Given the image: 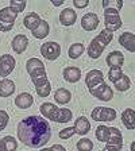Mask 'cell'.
Here are the masks:
<instances>
[{"instance_id":"484cf974","label":"cell","mask_w":135,"mask_h":151,"mask_svg":"<svg viewBox=\"0 0 135 151\" xmlns=\"http://www.w3.org/2000/svg\"><path fill=\"white\" fill-rule=\"evenodd\" d=\"M49 31H50V27H49V23L46 20H41L39 26L35 28L34 31H31L32 37L37 38V39H43L49 35Z\"/></svg>"},{"instance_id":"2e32d148","label":"cell","mask_w":135,"mask_h":151,"mask_svg":"<svg viewBox=\"0 0 135 151\" xmlns=\"http://www.w3.org/2000/svg\"><path fill=\"white\" fill-rule=\"evenodd\" d=\"M119 43L122 45L126 50L134 53L135 51V34L129 32V31L123 32V34L119 37Z\"/></svg>"},{"instance_id":"ba28073f","label":"cell","mask_w":135,"mask_h":151,"mask_svg":"<svg viewBox=\"0 0 135 151\" xmlns=\"http://www.w3.org/2000/svg\"><path fill=\"white\" fill-rule=\"evenodd\" d=\"M91 117L95 122H112L116 119V111L107 107H96L92 111Z\"/></svg>"},{"instance_id":"277c9868","label":"cell","mask_w":135,"mask_h":151,"mask_svg":"<svg viewBox=\"0 0 135 151\" xmlns=\"http://www.w3.org/2000/svg\"><path fill=\"white\" fill-rule=\"evenodd\" d=\"M96 138L100 142H104L105 145L123 146L122 132L116 127H107V126L97 127V129H96Z\"/></svg>"},{"instance_id":"4316f807","label":"cell","mask_w":135,"mask_h":151,"mask_svg":"<svg viewBox=\"0 0 135 151\" xmlns=\"http://www.w3.org/2000/svg\"><path fill=\"white\" fill-rule=\"evenodd\" d=\"M113 86L119 92H126V91H129L130 86H131V81H130V78L126 74H122V77H120L118 81L113 82Z\"/></svg>"},{"instance_id":"9a60e30c","label":"cell","mask_w":135,"mask_h":151,"mask_svg":"<svg viewBox=\"0 0 135 151\" xmlns=\"http://www.w3.org/2000/svg\"><path fill=\"white\" fill-rule=\"evenodd\" d=\"M27 45H28V39L26 35L23 34H19L16 35V37H14L12 39V49L14 51H15L16 54H22L26 51V49H27Z\"/></svg>"},{"instance_id":"7402d4cb","label":"cell","mask_w":135,"mask_h":151,"mask_svg":"<svg viewBox=\"0 0 135 151\" xmlns=\"http://www.w3.org/2000/svg\"><path fill=\"white\" fill-rule=\"evenodd\" d=\"M41 20L42 19L39 18V15H38L37 12H30L28 15L25 16V19H23V24H25V27L28 28L30 31H34L35 28L39 26Z\"/></svg>"},{"instance_id":"9c48e42d","label":"cell","mask_w":135,"mask_h":151,"mask_svg":"<svg viewBox=\"0 0 135 151\" xmlns=\"http://www.w3.org/2000/svg\"><path fill=\"white\" fill-rule=\"evenodd\" d=\"M41 54L49 61L57 60L61 54V46L57 42H46L41 46Z\"/></svg>"},{"instance_id":"d6a6232c","label":"cell","mask_w":135,"mask_h":151,"mask_svg":"<svg viewBox=\"0 0 135 151\" xmlns=\"http://www.w3.org/2000/svg\"><path fill=\"white\" fill-rule=\"evenodd\" d=\"M8 120H9L8 113H7L4 109H0V131H3V129L7 127Z\"/></svg>"},{"instance_id":"5bb4252c","label":"cell","mask_w":135,"mask_h":151,"mask_svg":"<svg viewBox=\"0 0 135 151\" xmlns=\"http://www.w3.org/2000/svg\"><path fill=\"white\" fill-rule=\"evenodd\" d=\"M32 84L35 85V89H37V93L39 97H47L51 92V85L49 82V80L46 78H39V80H34Z\"/></svg>"},{"instance_id":"5b68a950","label":"cell","mask_w":135,"mask_h":151,"mask_svg":"<svg viewBox=\"0 0 135 151\" xmlns=\"http://www.w3.org/2000/svg\"><path fill=\"white\" fill-rule=\"evenodd\" d=\"M104 24L108 31H116L122 27V18L115 7H108L104 9Z\"/></svg>"},{"instance_id":"8992f818","label":"cell","mask_w":135,"mask_h":151,"mask_svg":"<svg viewBox=\"0 0 135 151\" xmlns=\"http://www.w3.org/2000/svg\"><path fill=\"white\" fill-rule=\"evenodd\" d=\"M18 18V12L12 7H4L0 9V31L7 32L11 31Z\"/></svg>"},{"instance_id":"8d00e7d4","label":"cell","mask_w":135,"mask_h":151,"mask_svg":"<svg viewBox=\"0 0 135 151\" xmlns=\"http://www.w3.org/2000/svg\"><path fill=\"white\" fill-rule=\"evenodd\" d=\"M50 148H51V151H66L65 147L61 146V145H53Z\"/></svg>"},{"instance_id":"836d02e7","label":"cell","mask_w":135,"mask_h":151,"mask_svg":"<svg viewBox=\"0 0 135 151\" xmlns=\"http://www.w3.org/2000/svg\"><path fill=\"white\" fill-rule=\"evenodd\" d=\"M74 134H76L74 127H68V128H64L60 131V138L61 139H69V138H72Z\"/></svg>"},{"instance_id":"44dd1931","label":"cell","mask_w":135,"mask_h":151,"mask_svg":"<svg viewBox=\"0 0 135 151\" xmlns=\"http://www.w3.org/2000/svg\"><path fill=\"white\" fill-rule=\"evenodd\" d=\"M15 89L16 86L12 80L3 78L0 81V97H9L11 94H14Z\"/></svg>"},{"instance_id":"8fae6325","label":"cell","mask_w":135,"mask_h":151,"mask_svg":"<svg viewBox=\"0 0 135 151\" xmlns=\"http://www.w3.org/2000/svg\"><path fill=\"white\" fill-rule=\"evenodd\" d=\"M16 61L12 55L9 54H3L0 57V77H7L8 74L12 73L15 69Z\"/></svg>"},{"instance_id":"52a82bcc","label":"cell","mask_w":135,"mask_h":151,"mask_svg":"<svg viewBox=\"0 0 135 151\" xmlns=\"http://www.w3.org/2000/svg\"><path fill=\"white\" fill-rule=\"evenodd\" d=\"M26 69H27V73L31 77V81L39 80V78H46L47 77L45 65L39 58H30L26 62Z\"/></svg>"},{"instance_id":"30bf717a","label":"cell","mask_w":135,"mask_h":151,"mask_svg":"<svg viewBox=\"0 0 135 151\" xmlns=\"http://www.w3.org/2000/svg\"><path fill=\"white\" fill-rule=\"evenodd\" d=\"M89 93H91L93 97L99 99V100H101V101H110V100H112V97H113L112 89H111L105 82L89 89Z\"/></svg>"},{"instance_id":"603a6c76","label":"cell","mask_w":135,"mask_h":151,"mask_svg":"<svg viewBox=\"0 0 135 151\" xmlns=\"http://www.w3.org/2000/svg\"><path fill=\"white\" fill-rule=\"evenodd\" d=\"M122 122L127 129H135V111L127 108L122 112Z\"/></svg>"},{"instance_id":"ab89813d","label":"cell","mask_w":135,"mask_h":151,"mask_svg":"<svg viewBox=\"0 0 135 151\" xmlns=\"http://www.w3.org/2000/svg\"><path fill=\"white\" fill-rule=\"evenodd\" d=\"M131 151H135V142H132V145H131Z\"/></svg>"},{"instance_id":"6da1fadb","label":"cell","mask_w":135,"mask_h":151,"mask_svg":"<svg viewBox=\"0 0 135 151\" xmlns=\"http://www.w3.org/2000/svg\"><path fill=\"white\" fill-rule=\"evenodd\" d=\"M18 138L28 147L39 148L50 140V124L43 116H28L18 124Z\"/></svg>"},{"instance_id":"7c38bea8","label":"cell","mask_w":135,"mask_h":151,"mask_svg":"<svg viewBox=\"0 0 135 151\" xmlns=\"http://www.w3.org/2000/svg\"><path fill=\"white\" fill-rule=\"evenodd\" d=\"M104 82V76L100 70L97 69H93V70H89L87 73V77H85V84L88 86V89H92L97 85L103 84Z\"/></svg>"},{"instance_id":"7a4b0ae2","label":"cell","mask_w":135,"mask_h":151,"mask_svg":"<svg viewBox=\"0 0 135 151\" xmlns=\"http://www.w3.org/2000/svg\"><path fill=\"white\" fill-rule=\"evenodd\" d=\"M42 116L47 120H53L56 123H68L72 120L73 113L70 109L58 108L53 103H43L39 108Z\"/></svg>"},{"instance_id":"d4e9b609","label":"cell","mask_w":135,"mask_h":151,"mask_svg":"<svg viewBox=\"0 0 135 151\" xmlns=\"http://www.w3.org/2000/svg\"><path fill=\"white\" fill-rule=\"evenodd\" d=\"M70 99H72V94H70V92L65 88L57 89L56 93H54V100L57 101V104H61V105L68 104L70 101Z\"/></svg>"},{"instance_id":"e575fe53","label":"cell","mask_w":135,"mask_h":151,"mask_svg":"<svg viewBox=\"0 0 135 151\" xmlns=\"http://www.w3.org/2000/svg\"><path fill=\"white\" fill-rule=\"evenodd\" d=\"M73 4L76 8H85L89 4V1L88 0H73Z\"/></svg>"},{"instance_id":"4dcf8cb0","label":"cell","mask_w":135,"mask_h":151,"mask_svg":"<svg viewBox=\"0 0 135 151\" xmlns=\"http://www.w3.org/2000/svg\"><path fill=\"white\" fill-rule=\"evenodd\" d=\"M123 72H122V66H116V68H111L110 72H108V78H110V81L115 82L118 81V80L122 77Z\"/></svg>"},{"instance_id":"60d3db41","label":"cell","mask_w":135,"mask_h":151,"mask_svg":"<svg viewBox=\"0 0 135 151\" xmlns=\"http://www.w3.org/2000/svg\"><path fill=\"white\" fill-rule=\"evenodd\" d=\"M41 151H51V148H41Z\"/></svg>"},{"instance_id":"d590c367","label":"cell","mask_w":135,"mask_h":151,"mask_svg":"<svg viewBox=\"0 0 135 151\" xmlns=\"http://www.w3.org/2000/svg\"><path fill=\"white\" fill-rule=\"evenodd\" d=\"M123 146H116V145H107L101 151H120Z\"/></svg>"},{"instance_id":"ac0fdd59","label":"cell","mask_w":135,"mask_h":151,"mask_svg":"<svg viewBox=\"0 0 135 151\" xmlns=\"http://www.w3.org/2000/svg\"><path fill=\"white\" fill-rule=\"evenodd\" d=\"M62 74H64V78L68 82H70V84H74V82H77L81 78V70L79 68H76V66H68V68H65Z\"/></svg>"},{"instance_id":"f1b7e54d","label":"cell","mask_w":135,"mask_h":151,"mask_svg":"<svg viewBox=\"0 0 135 151\" xmlns=\"http://www.w3.org/2000/svg\"><path fill=\"white\" fill-rule=\"evenodd\" d=\"M4 142V147H6V151H15L18 148V142L14 136H4L3 138Z\"/></svg>"},{"instance_id":"e0dca14e","label":"cell","mask_w":135,"mask_h":151,"mask_svg":"<svg viewBox=\"0 0 135 151\" xmlns=\"http://www.w3.org/2000/svg\"><path fill=\"white\" fill-rule=\"evenodd\" d=\"M91 129V123L85 116H80L74 120V131L79 135H87Z\"/></svg>"},{"instance_id":"ffe728a7","label":"cell","mask_w":135,"mask_h":151,"mask_svg":"<svg viewBox=\"0 0 135 151\" xmlns=\"http://www.w3.org/2000/svg\"><path fill=\"white\" fill-rule=\"evenodd\" d=\"M76 19H77V14L74 12V9L72 8H65L61 11L60 14V22L64 26H72L76 23Z\"/></svg>"},{"instance_id":"d6986e66","label":"cell","mask_w":135,"mask_h":151,"mask_svg":"<svg viewBox=\"0 0 135 151\" xmlns=\"http://www.w3.org/2000/svg\"><path fill=\"white\" fill-rule=\"evenodd\" d=\"M32 104H34V99H32V96L30 93H27V92L18 94L15 99V105L18 108H20V109H28Z\"/></svg>"},{"instance_id":"3957f363","label":"cell","mask_w":135,"mask_h":151,"mask_svg":"<svg viewBox=\"0 0 135 151\" xmlns=\"http://www.w3.org/2000/svg\"><path fill=\"white\" fill-rule=\"evenodd\" d=\"M113 38V32L112 31H108V30H101L100 34L97 37H95L92 39V42L89 43L88 47V55L91 57L92 60H97L99 57L103 54L104 49L107 47V45L112 41Z\"/></svg>"},{"instance_id":"4fadbf2b","label":"cell","mask_w":135,"mask_h":151,"mask_svg":"<svg viewBox=\"0 0 135 151\" xmlns=\"http://www.w3.org/2000/svg\"><path fill=\"white\" fill-rule=\"evenodd\" d=\"M81 27L85 31H93L99 27V16L93 12L85 14L81 18Z\"/></svg>"},{"instance_id":"f35d334b","label":"cell","mask_w":135,"mask_h":151,"mask_svg":"<svg viewBox=\"0 0 135 151\" xmlns=\"http://www.w3.org/2000/svg\"><path fill=\"white\" fill-rule=\"evenodd\" d=\"M0 151H6V147H4V142H3V139H0Z\"/></svg>"},{"instance_id":"cb8c5ba5","label":"cell","mask_w":135,"mask_h":151,"mask_svg":"<svg viewBox=\"0 0 135 151\" xmlns=\"http://www.w3.org/2000/svg\"><path fill=\"white\" fill-rule=\"evenodd\" d=\"M108 66L111 68H116V66H122L124 62V57L120 51H112L107 55V60H105Z\"/></svg>"},{"instance_id":"74e56055","label":"cell","mask_w":135,"mask_h":151,"mask_svg":"<svg viewBox=\"0 0 135 151\" xmlns=\"http://www.w3.org/2000/svg\"><path fill=\"white\" fill-rule=\"evenodd\" d=\"M51 3H53V6L58 7V6H62L64 1H62V0H51Z\"/></svg>"},{"instance_id":"1f68e13d","label":"cell","mask_w":135,"mask_h":151,"mask_svg":"<svg viewBox=\"0 0 135 151\" xmlns=\"http://www.w3.org/2000/svg\"><path fill=\"white\" fill-rule=\"evenodd\" d=\"M26 6H27V3H26L25 0H11V1H9V7H12L18 14L25 11Z\"/></svg>"},{"instance_id":"83f0119b","label":"cell","mask_w":135,"mask_h":151,"mask_svg":"<svg viewBox=\"0 0 135 151\" xmlns=\"http://www.w3.org/2000/svg\"><path fill=\"white\" fill-rule=\"evenodd\" d=\"M85 47L82 43H73L72 46L69 47V50H68V54L72 60H76V58H79L82 53H84Z\"/></svg>"},{"instance_id":"f546056e","label":"cell","mask_w":135,"mask_h":151,"mask_svg":"<svg viewBox=\"0 0 135 151\" xmlns=\"http://www.w3.org/2000/svg\"><path fill=\"white\" fill-rule=\"evenodd\" d=\"M92 148H93V143L91 139L82 138L77 142V150L79 151H92Z\"/></svg>"}]
</instances>
